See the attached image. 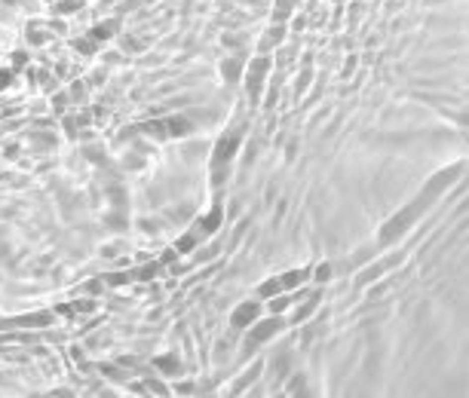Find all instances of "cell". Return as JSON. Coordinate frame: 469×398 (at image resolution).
<instances>
[{
	"label": "cell",
	"mask_w": 469,
	"mask_h": 398,
	"mask_svg": "<svg viewBox=\"0 0 469 398\" xmlns=\"http://www.w3.org/2000/svg\"><path fill=\"white\" fill-rule=\"evenodd\" d=\"M52 3H59V0H52Z\"/></svg>",
	"instance_id": "obj_32"
},
{
	"label": "cell",
	"mask_w": 469,
	"mask_h": 398,
	"mask_svg": "<svg viewBox=\"0 0 469 398\" xmlns=\"http://www.w3.org/2000/svg\"><path fill=\"white\" fill-rule=\"evenodd\" d=\"M43 325H52L49 313H31V316H19L9 322H0V328H43Z\"/></svg>",
	"instance_id": "obj_6"
},
{
	"label": "cell",
	"mask_w": 469,
	"mask_h": 398,
	"mask_svg": "<svg viewBox=\"0 0 469 398\" xmlns=\"http://www.w3.org/2000/svg\"><path fill=\"white\" fill-rule=\"evenodd\" d=\"M248 328H251V334H248V343L255 346V343H264V340H270V337H273V334L282 328V319H279V316H270V319H264V322H258V319H255V322L248 325Z\"/></svg>",
	"instance_id": "obj_4"
},
{
	"label": "cell",
	"mask_w": 469,
	"mask_h": 398,
	"mask_svg": "<svg viewBox=\"0 0 469 398\" xmlns=\"http://www.w3.org/2000/svg\"><path fill=\"white\" fill-rule=\"evenodd\" d=\"M218 227H221V208H212V211L206 214V218H203L200 230H203V233H215Z\"/></svg>",
	"instance_id": "obj_15"
},
{
	"label": "cell",
	"mask_w": 469,
	"mask_h": 398,
	"mask_svg": "<svg viewBox=\"0 0 469 398\" xmlns=\"http://www.w3.org/2000/svg\"><path fill=\"white\" fill-rule=\"evenodd\" d=\"M429 202H432V196H426V193H423L414 205H408L402 214H395V218H392V221L381 230V242H392V239H399L402 233H405V230H408V227H411V224H414V221H417L420 214L429 208Z\"/></svg>",
	"instance_id": "obj_1"
},
{
	"label": "cell",
	"mask_w": 469,
	"mask_h": 398,
	"mask_svg": "<svg viewBox=\"0 0 469 398\" xmlns=\"http://www.w3.org/2000/svg\"><path fill=\"white\" fill-rule=\"evenodd\" d=\"M196 245H200V239H196L193 233H184V236L178 239V251H181V255H187V251H193Z\"/></svg>",
	"instance_id": "obj_17"
},
{
	"label": "cell",
	"mask_w": 469,
	"mask_h": 398,
	"mask_svg": "<svg viewBox=\"0 0 469 398\" xmlns=\"http://www.w3.org/2000/svg\"><path fill=\"white\" fill-rule=\"evenodd\" d=\"M74 46H77V52H83V56H92V52H95V46L89 43V40H74Z\"/></svg>",
	"instance_id": "obj_23"
},
{
	"label": "cell",
	"mask_w": 469,
	"mask_h": 398,
	"mask_svg": "<svg viewBox=\"0 0 469 398\" xmlns=\"http://www.w3.org/2000/svg\"><path fill=\"white\" fill-rule=\"evenodd\" d=\"M126 279H129V276H123V273H114V276H107V282H111V285H123Z\"/></svg>",
	"instance_id": "obj_27"
},
{
	"label": "cell",
	"mask_w": 469,
	"mask_h": 398,
	"mask_svg": "<svg viewBox=\"0 0 469 398\" xmlns=\"http://www.w3.org/2000/svg\"><path fill=\"white\" fill-rule=\"evenodd\" d=\"M319 300H322V294H319V291H316V294H310V300H307V303L301 306V310H298V313L292 316V322H295V325H298V322H307V319L313 316V310L319 306Z\"/></svg>",
	"instance_id": "obj_11"
},
{
	"label": "cell",
	"mask_w": 469,
	"mask_h": 398,
	"mask_svg": "<svg viewBox=\"0 0 469 398\" xmlns=\"http://www.w3.org/2000/svg\"><path fill=\"white\" fill-rule=\"evenodd\" d=\"M258 316H261V303L258 300H248V303H239L236 310H233L230 325H233V328H248Z\"/></svg>",
	"instance_id": "obj_5"
},
{
	"label": "cell",
	"mask_w": 469,
	"mask_h": 398,
	"mask_svg": "<svg viewBox=\"0 0 469 398\" xmlns=\"http://www.w3.org/2000/svg\"><path fill=\"white\" fill-rule=\"evenodd\" d=\"M282 37H285V28H282V25H273V28H270V31L264 34V37H261V46H258V49H261V56H267L270 49H276V43H279Z\"/></svg>",
	"instance_id": "obj_8"
},
{
	"label": "cell",
	"mask_w": 469,
	"mask_h": 398,
	"mask_svg": "<svg viewBox=\"0 0 469 398\" xmlns=\"http://www.w3.org/2000/svg\"><path fill=\"white\" fill-rule=\"evenodd\" d=\"M156 266H159V264H148V266H141L135 276H138V279H154V276H156Z\"/></svg>",
	"instance_id": "obj_22"
},
{
	"label": "cell",
	"mask_w": 469,
	"mask_h": 398,
	"mask_svg": "<svg viewBox=\"0 0 469 398\" xmlns=\"http://www.w3.org/2000/svg\"><path fill=\"white\" fill-rule=\"evenodd\" d=\"M9 83H12V74H9V70H0V92H3Z\"/></svg>",
	"instance_id": "obj_26"
},
{
	"label": "cell",
	"mask_w": 469,
	"mask_h": 398,
	"mask_svg": "<svg viewBox=\"0 0 469 398\" xmlns=\"http://www.w3.org/2000/svg\"><path fill=\"white\" fill-rule=\"evenodd\" d=\"M221 74H224L227 83H236V80L242 77V59H227V62L221 65Z\"/></svg>",
	"instance_id": "obj_10"
},
{
	"label": "cell",
	"mask_w": 469,
	"mask_h": 398,
	"mask_svg": "<svg viewBox=\"0 0 469 398\" xmlns=\"http://www.w3.org/2000/svg\"><path fill=\"white\" fill-rule=\"evenodd\" d=\"M258 374H261V365H251V371H248L245 377H239V380H236V392H242V389H245V386H248Z\"/></svg>",
	"instance_id": "obj_18"
},
{
	"label": "cell",
	"mask_w": 469,
	"mask_h": 398,
	"mask_svg": "<svg viewBox=\"0 0 469 398\" xmlns=\"http://www.w3.org/2000/svg\"><path fill=\"white\" fill-rule=\"evenodd\" d=\"M117 31H120V22H104V25H95L92 31H89V40H107V37H114Z\"/></svg>",
	"instance_id": "obj_12"
},
{
	"label": "cell",
	"mask_w": 469,
	"mask_h": 398,
	"mask_svg": "<svg viewBox=\"0 0 469 398\" xmlns=\"http://www.w3.org/2000/svg\"><path fill=\"white\" fill-rule=\"evenodd\" d=\"M28 37H31V43H43V34H40V31H34V28H31Z\"/></svg>",
	"instance_id": "obj_30"
},
{
	"label": "cell",
	"mask_w": 469,
	"mask_h": 398,
	"mask_svg": "<svg viewBox=\"0 0 469 398\" xmlns=\"http://www.w3.org/2000/svg\"><path fill=\"white\" fill-rule=\"evenodd\" d=\"M288 303H292V297H270V313H273V316H279V313L285 310Z\"/></svg>",
	"instance_id": "obj_19"
},
{
	"label": "cell",
	"mask_w": 469,
	"mask_h": 398,
	"mask_svg": "<svg viewBox=\"0 0 469 398\" xmlns=\"http://www.w3.org/2000/svg\"><path fill=\"white\" fill-rule=\"evenodd\" d=\"M83 6V0H62L59 3V12H77Z\"/></svg>",
	"instance_id": "obj_21"
},
{
	"label": "cell",
	"mask_w": 469,
	"mask_h": 398,
	"mask_svg": "<svg viewBox=\"0 0 469 398\" xmlns=\"http://www.w3.org/2000/svg\"><path fill=\"white\" fill-rule=\"evenodd\" d=\"M239 150V138L236 135H224L221 141H218V147H215V156H212V178H215V184H221V181L227 178V162L233 159V153Z\"/></svg>",
	"instance_id": "obj_2"
},
{
	"label": "cell",
	"mask_w": 469,
	"mask_h": 398,
	"mask_svg": "<svg viewBox=\"0 0 469 398\" xmlns=\"http://www.w3.org/2000/svg\"><path fill=\"white\" fill-rule=\"evenodd\" d=\"M288 392H295V395L304 392V377H301V374H298L295 380H288Z\"/></svg>",
	"instance_id": "obj_24"
},
{
	"label": "cell",
	"mask_w": 469,
	"mask_h": 398,
	"mask_svg": "<svg viewBox=\"0 0 469 398\" xmlns=\"http://www.w3.org/2000/svg\"><path fill=\"white\" fill-rule=\"evenodd\" d=\"M279 291H282L279 279H267V282H261V285H258V297H261V300H270V297H276Z\"/></svg>",
	"instance_id": "obj_14"
},
{
	"label": "cell",
	"mask_w": 469,
	"mask_h": 398,
	"mask_svg": "<svg viewBox=\"0 0 469 398\" xmlns=\"http://www.w3.org/2000/svg\"><path fill=\"white\" fill-rule=\"evenodd\" d=\"M86 291H89V294H98V291H101V282H89Z\"/></svg>",
	"instance_id": "obj_31"
},
{
	"label": "cell",
	"mask_w": 469,
	"mask_h": 398,
	"mask_svg": "<svg viewBox=\"0 0 469 398\" xmlns=\"http://www.w3.org/2000/svg\"><path fill=\"white\" fill-rule=\"evenodd\" d=\"M154 365H156L159 374H166V377H178V374H181V361H178L175 355H159V358H154Z\"/></svg>",
	"instance_id": "obj_9"
},
{
	"label": "cell",
	"mask_w": 469,
	"mask_h": 398,
	"mask_svg": "<svg viewBox=\"0 0 469 398\" xmlns=\"http://www.w3.org/2000/svg\"><path fill=\"white\" fill-rule=\"evenodd\" d=\"M163 129H166V138H181V135H187L193 129V123L187 117H166Z\"/></svg>",
	"instance_id": "obj_7"
},
{
	"label": "cell",
	"mask_w": 469,
	"mask_h": 398,
	"mask_svg": "<svg viewBox=\"0 0 469 398\" xmlns=\"http://www.w3.org/2000/svg\"><path fill=\"white\" fill-rule=\"evenodd\" d=\"M178 392H181V395H193L196 386H193V383H181V386H178Z\"/></svg>",
	"instance_id": "obj_29"
},
{
	"label": "cell",
	"mask_w": 469,
	"mask_h": 398,
	"mask_svg": "<svg viewBox=\"0 0 469 398\" xmlns=\"http://www.w3.org/2000/svg\"><path fill=\"white\" fill-rule=\"evenodd\" d=\"M101 371H104L107 377H114V380H126V374H123V371H114V368H101Z\"/></svg>",
	"instance_id": "obj_28"
},
{
	"label": "cell",
	"mask_w": 469,
	"mask_h": 398,
	"mask_svg": "<svg viewBox=\"0 0 469 398\" xmlns=\"http://www.w3.org/2000/svg\"><path fill=\"white\" fill-rule=\"evenodd\" d=\"M295 3H298V0H276V12H273V19H276V25H282V22L288 19V15H292Z\"/></svg>",
	"instance_id": "obj_16"
},
{
	"label": "cell",
	"mask_w": 469,
	"mask_h": 398,
	"mask_svg": "<svg viewBox=\"0 0 469 398\" xmlns=\"http://www.w3.org/2000/svg\"><path fill=\"white\" fill-rule=\"evenodd\" d=\"M267 74H270V59H267V56H258L255 62L248 65L245 89H248V98H251V101H258V95H261V83H264Z\"/></svg>",
	"instance_id": "obj_3"
},
{
	"label": "cell",
	"mask_w": 469,
	"mask_h": 398,
	"mask_svg": "<svg viewBox=\"0 0 469 398\" xmlns=\"http://www.w3.org/2000/svg\"><path fill=\"white\" fill-rule=\"evenodd\" d=\"M316 279H319V282H328V279H331V266H328V264H322V266L316 269Z\"/></svg>",
	"instance_id": "obj_25"
},
{
	"label": "cell",
	"mask_w": 469,
	"mask_h": 398,
	"mask_svg": "<svg viewBox=\"0 0 469 398\" xmlns=\"http://www.w3.org/2000/svg\"><path fill=\"white\" fill-rule=\"evenodd\" d=\"M304 279H307V269H288V273L279 279V285L285 288V291H295V288H298Z\"/></svg>",
	"instance_id": "obj_13"
},
{
	"label": "cell",
	"mask_w": 469,
	"mask_h": 398,
	"mask_svg": "<svg viewBox=\"0 0 469 398\" xmlns=\"http://www.w3.org/2000/svg\"><path fill=\"white\" fill-rule=\"evenodd\" d=\"M141 386H144V389H151V392H156V395H169V386H166V383H159V380H144Z\"/></svg>",
	"instance_id": "obj_20"
}]
</instances>
